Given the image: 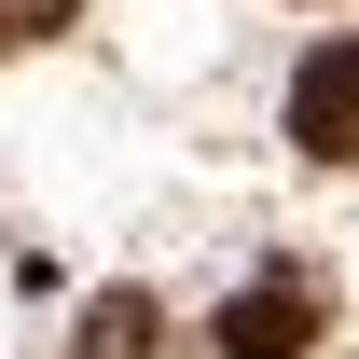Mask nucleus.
<instances>
[{"mask_svg": "<svg viewBox=\"0 0 359 359\" xmlns=\"http://www.w3.org/2000/svg\"><path fill=\"white\" fill-rule=\"evenodd\" d=\"M290 152L359 166V42H318L304 69H290Z\"/></svg>", "mask_w": 359, "mask_h": 359, "instance_id": "nucleus-1", "label": "nucleus"}, {"mask_svg": "<svg viewBox=\"0 0 359 359\" xmlns=\"http://www.w3.org/2000/svg\"><path fill=\"white\" fill-rule=\"evenodd\" d=\"M208 346H222V359H304L318 346V290H304V276H249V290L208 318Z\"/></svg>", "mask_w": 359, "mask_h": 359, "instance_id": "nucleus-2", "label": "nucleus"}, {"mask_svg": "<svg viewBox=\"0 0 359 359\" xmlns=\"http://www.w3.org/2000/svg\"><path fill=\"white\" fill-rule=\"evenodd\" d=\"M152 332H166L152 290H97V304H83V359H152Z\"/></svg>", "mask_w": 359, "mask_h": 359, "instance_id": "nucleus-3", "label": "nucleus"}, {"mask_svg": "<svg viewBox=\"0 0 359 359\" xmlns=\"http://www.w3.org/2000/svg\"><path fill=\"white\" fill-rule=\"evenodd\" d=\"M42 28H69V0H0V55H28Z\"/></svg>", "mask_w": 359, "mask_h": 359, "instance_id": "nucleus-4", "label": "nucleus"}]
</instances>
